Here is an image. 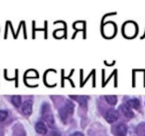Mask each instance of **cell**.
Instances as JSON below:
<instances>
[{"label":"cell","instance_id":"1","mask_svg":"<svg viewBox=\"0 0 145 136\" xmlns=\"http://www.w3.org/2000/svg\"><path fill=\"white\" fill-rule=\"evenodd\" d=\"M42 112H43V115L44 117L45 121H46V122H47V124L49 126L53 127L54 124V116L50 113V108H49V105L47 103L43 104Z\"/></svg>","mask_w":145,"mask_h":136},{"label":"cell","instance_id":"2","mask_svg":"<svg viewBox=\"0 0 145 136\" xmlns=\"http://www.w3.org/2000/svg\"><path fill=\"white\" fill-rule=\"evenodd\" d=\"M32 106H33V103L30 100H27L24 103H23L22 106V112L25 113V115H29L32 112Z\"/></svg>","mask_w":145,"mask_h":136},{"label":"cell","instance_id":"3","mask_svg":"<svg viewBox=\"0 0 145 136\" xmlns=\"http://www.w3.org/2000/svg\"><path fill=\"white\" fill-rule=\"evenodd\" d=\"M118 112L115 110H110L106 114V120L109 122H115L118 119Z\"/></svg>","mask_w":145,"mask_h":136},{"label":"cell","instance_id":"4","mask_svg":"<svg viewBox=\"0 0 145 136\" xmlns=\"http://www.w3.org/2000/svg\"><path fill=\"white\" fill-rule=\"evenodd\" d=\"M115 133H117V135L119 136H125V134L127 133V127L125 124H120L116 126L115 128Z\"/></svg>","mask_w":145,"mask_h":136},{"label":"cell","instance_id":"5","mask_svg":"<svg viewBox=\"0 0 145 136\" xmlns=\"http://www.w3.org/2000/svg\"><path fill=\"white\" fill-rule=\"evenodd\" d=\"M35 131H37L38 133L44 134V133H46L47 129L43 122H36V124H35Z\"/></svg>","mask_w":145,"mask_h":136},{"label":"cell","instance_id":"6","mask_svg":"<svg viewBox=\"0 0 145 136\" xmlns=\"http://www.w3.org/2000/svg\"><path fill=\"white\" fill-rule=\"evenodd\" d=\"M120 109H121V112H123L127 117L131 118V117H133L134 116L133 112L131 111V109L128 105H127V104H122V105L120 107Z\"/></svg>","mask_w":145,"mask_h":136},{"label":"cell","instance_id":"7","mask_svg":"<svg viewBox=\"0 0 145 136\" xmlns=\"http://www.w3.org/2000/svg\"><path fill=\"white\" fill-rule=\"evenodd\" d=\"M127 105L129 107H133V108H139L140 106V101L136 98H133V99H129L127 101Z\"/></svg>","mask_w":145,"mask_h":136},{"label":"cell","instance_id":"8","mask_svg":"<svg viewBox=\"0 0 145 136\" xmlns=\"http://www.w3.org/2000/svg\"><path fill=\"white\" fill-rule=\"evenodd\" d=\"M69 114H70V113L68 112V111L66 110L65 106L62 107L60 110H59V115H60V117L62 118V120H65L67 118V116Z\"/></svg>","mask_w":145,"mask_h":136},{"label":"cell","instance_id":"9","mask_svg":"<svg viewBox=\"0 0 145 136\" xmlns=\"http://www.w3.org/2000/svg\"><path fill=\"white\" fill-rule=\"evenodd\" d=\"M21 97L19 95H14L12 97V103L15 105L16 107H19L21 105Z\"/></svg>","mask_w":145,"mask_h":136},{"label":"cell","instance_id":"10","mask_svg":"<svg viewBox=\"0 0 145 136\" xmlns=\"http://www.w3.org/2000/svg\"><path fill=\"white\" fill-rule=\"evenodd\" d=\"M106 101L110 104H115L117 103V97L115 95H106Z\"/></svg>","mask_w":145,"mask_h":136},{"label":"cell","instance_id":"11","mask_svg":"<svg viewBox=\"0 0 145 136\" xmlns=\"http://www.w3.org/2000/svg\"><path fill=\"white\" fill-rule=\"evenodd\" d=\"M74 97L75 100H77V101H78L82 105H85L86 104V97L85 96H72Z\"/></svg>","mask_w":145,"mask_h":136},{"label":"cell","instance_id":"12","mask_svg":"<svg viewBox=\"0 0 145 136\" xmlns=\"http://www.w3.org/2000/svg\"><path fill=\"white\" fill-rule=\"evenodd\" d=\"M8 116V112L5 110H0V122L5 121Z\"/></svg>","mask_w":145,"mask_h":136},{"label":"cell","instance_id":"13","mask_svg":"<svg viewBox=\"0 0 145 136\" xmlns=\"http://www.w3.org/2000/svg\"><path fill=\"white\" fill-rule=\"evenodd\" d=\"M71 136H84V134L80 133V131H75V133H74Z\"/></svg>","mask_w":145,"mask_h":136},{"label":"cell","instance_id":"14","mask_svg":"<svg viewBox=\"0 0 145 136\" xmlns=\"http://www.w3.org/2000/svg\"><path fill=\"white\" fill-rule=\"evenodd\" d=\"M50 136H61V135H60V133H58V131H52V133H51V135H50Z\"/></svg>","mask_w":145,"mask_h":136}]
</instances>
